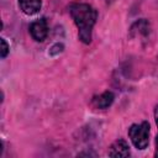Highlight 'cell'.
Returning <instances> with one entry per match:
<instances>
[{
  "label": "cell",
  "instance_id": "6da1fadb",
  "mask_svg": "<svg viewBox=\"0 0 158 158\" xmlns=\"http://www.w3.org/2000/svg\"><path fill=\"white\" fill-rule=\"evenodd\" d=\"M70 16L78 27L79 40L84 44L91 42L93 27L98 20V11L86 2H73L69 6Z\"/></svg>",
  "mask_w": 158,
  "mask_h": 158
},
{
  "label": "cell",
  "instance_id": "7a4b0ae2",
  "mask_svg": "<svg viewBox=\"0 0 158 158\" xmlns=\"http://www.w3.org/2000/svg\"><path fill=\"white\" fill-rule=\"evenodd\" d=\"M151 126L148 121H142L141 123H132L128 128V137L137 149H146L149 143Z\"/></svg>",
  "mask_w": 158,
  "mask_h": 158
},
{
  "label": "cell",
  "instance_id": "3957f363",
  "mask_svg": "<svg viewBox=\"0 0 158 158\" xmlns=\"http://www.w3.org/2000/svg\"><path fill=\"white\" fill-rule=\"evenodd\" d=\"M30 33L32 36V38L37 42H42L46 40V37L48 36V25L47 21L44 19H40L36 20L31 23L30 26Z\"/></svg>",
  "mask_w": 158,
  "mask_h": 158
},
{
  "label": "cell",
  "instance_id": "277c9868",
  "mask_svg": "<svg viewBox=\"0 0 158 158\" xmlns=\"http://www.w3.org/2000/svg\"><path fill=\"white\" fill-rule=\"evenodd\" d=\"M107 154L110 157H122V158L128 157L130 156V146L125 139L118 138L110 146Z\"/></svg>",
  "mask_w": 158,
  "mask_h": 158
},
{
  "label": "cell",
  "instance_id": "5b68a950",
  "mask_svg": "<svg viewBox=\"0 0 158 158\" xmlns=\"http://www.w3.org/2000/svg\"><path fill=\"white\" fill-rule=\"evenodd\" d=\"M114 100H115V95H114L112 91H104L102 94L96 95V96L93 98L91 105L95 109L105 110V109H107V107H110L112 105Z\"/></svg>",
  "mask_w": 158,
  "mask_h": 158
},
{
  "label": "cell",
  "instance_id": "8992f818",
  "mask_svg": "<svg viewBox=\"0 0 158 158\" xmlns=\"http://www.w3.org/2000/svg\"><path fill=\"white\" fill-rule=\"evenodd\" d=\"M21 11L26 15H35L42 7V0H17Z\"/></svg>",
  "mask_w": 158,
  "mask_h": 158
},
{
  "label": "cell",
  "instance_id": "52a82bcc",
  "mask_svg": "<svg viewBox=\"0 0 158 158\" xmlns=\"http://www.w3.org/2000/svg\"><path fill=\"white\" fill-rule=\"evenodd\" d=\"M0 42H1V58L4 59L7 56L9 51H10V46L7 44V42L5 41V38H0Z\"/></svg>",
  "mask_w": 158,
  "mask_h": 158
},
{
  "label": "cell",
  "instance_id": "ba28073f",
  "mask_svg": "<svg viewBox=\"0 0 158 158\" xmlns=\"http://www.w3.org/2000/svg\"><path fill=\"white\" fill-rule=\"evenodd\" d=\"M63 48H64V46H63L62 43H56L54 46L51 47V49H49V54H51V56H57L58 53H60V52L63 51Z\"/></svg>",
  "mask_w": 158,
  "mask_h": 158
},
{
  "label": "cell",
  "instance_id": "9c48e42d",
  "mask_svg": "<svg viewBox=\"0 0 158 158\" xmlns=\"http://www.w3.org/2000/svg\"><path fill=\"white\" fill-rule=\"evenodd\" d=\"M154 121H156V125L158 127V105H156V107H154ZM154 157H158V133H157V137H156V152H154Z\"/></svg>",
  "mask_w": 158,
  "mask_h": 158
}]
</instances>
